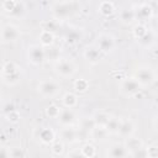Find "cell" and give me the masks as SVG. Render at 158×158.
<instances>
[{
	"mask_svg": "<svg viewBox=\"0 0 158 158\" xmlns=\"http://www.w3.org/2000/svg\"><path fill=\"white\" fill-rule=\"evenodd\" d=\"M102 54H110L116 48V38L109 32H101L96 36L94 43Z\"/></svg>",
	"mask_w": 158,
	"mask_h": 158,
	"instance_id": "cell-7",
	"label": "cell"
},
{
	"mask_svg": "<svg viewBox=\"0 0 158 158\" xmlns=\"http://www.w3.org/2000/svg\"><path fill=\"white\" fill-rule=\"evenodd\" d=\"M111 114L110 112H107V111H105V110H98V111H95L94 114H93V120H94V122H95V125L96 126H102V127H105L106 125H107V122L110 121V118H111Z\"/></svg>",
	"mask_w": 158,
	"mask_h": 158,
	"instance_id": "cell-26",
	"label": "cell"
},
{
	"mask_svg": "<svg viewBox=\"0 0 158 158\" xmlns=\"http://www.w3.org/2000/svg\"><path fill=\"white\" fill-rule=\"evenodd\" d=\"M65 158H85L80 149H72L65 154Z\"/></svg>",
	"mask_w": 158,
	"mask_h": 158,
	"instance_id": "cell-37",
	"label": "cell"
},
{
	"mask_svg": "<svg viewBox=\"0 0 158 158\" xmlns=\"http://www.w3.org/2000/svg\"><path fill=\"white\" fill-rule=\"evenodd\" d=\"M131 157H132V158H148V153H147L146 146H144L143 148H141L139 151H137L136 153L131 154Z\"/></svg>",
	"mask_w": 158,
	"mask_h": 158,
	"instance_id": "cell-38",
	"label": "cell"
},
{
	"mask_svg": "<svg viewBox=\"0 0 158 158\" xmlns=\"http://www.w3.org/2000/svg\"><path fill=\"white\" fill-rule=\"evenodd\" d=\"M53 70L54 73L63 79H70L73 78L77 72H78V65L75 64V62L70 58H65V57H60L54 64H53Z\"/></svg>",
	"mask_w": 158,
	"mask_h": 158,
	"instance_id": "cell-4",
	"label": "cell"
},
{
	"mask_svg": "<svg viewBox=\"0 0 158 158\" xmlns=\"http://www.w3.org/2000/svg\"><path fill=\"white\" fill-rule=\"evenodd\" d=\"M142 90H143V88L136 80V78L133 75H131V77H123L118 81V91L125 98L131 99V98L138 95Z\"/></svg>",
	"mask_w": 158,
	"mask_h": 158,
	"instance_id": "cell-6",
	"label": "cell"
},
{
	"mask_svg": "<svg viewBox=\"0 0 158 158\" xmlns=\"http://www.w3.org/2000/svg\"><path fill=\"white\" fill-rule=\"evenodd\" d=\"M51 16L54 21H65L80 11V2L78 1H54L49 6Z\"/></svg>",
	"mask_w": 158,
	"mask_h": 158,
	"instance_id": "cell-1",
	"label": "cell"
},
{
	"mask_svg": "<svg viewBox=\"0 0 158 158\" xmlns=\"http://www.w3.org/2000/svg\"><path fill=\"white\" fill-rule=\"evenodd\" d=\"M154 75H156V81H158V67L154 69Z\"/></svg>",
	"mask_w": 158,
	"mask_h": 158,
	"instance_id": "cell-40",
	"label": "cell"
},
{
	"mask_svg": "<svg viewBox=\"0 0 158 158\" xmlns=\"http://www.w3.org/2000/svg\"><path fill=\"white\" fill-rule=\"evenodd\" d=\"M123 144H125V147H126V149H127L130 156L136 153L137 151H139L141 148L144 147V142L142 141V138L136 137V136H132L130 138L123 139Z\"/></svg>",
	"mask_w": 158,
	"mask_h": 158,
	"instance_id": "cell-21",
	"label": "cell"
},
{
	"mask_svg": "<svg viewBox=\"0 0 158 158\" xmlns=\"http://www.w3.org/2000/svg\"><path fill=\"white\" fill-rule=\"evenodd\" d=\"M95 126V122L93 120V117H89V118H83L80 121V130H85L88 131V133L90 132V130Z\"/></svg>",
	"mask_w": 158,
	"mask_h": 158,
	"instance_id": "cell-33",
	"label": "cell"
},
{
	"mask_svg": "<svg viewBox=\"0 0 158 158\" xmlns=\"http://www.w3.org/2000/svg\"><path fill=\"white\" fill-rule=\"evenodd\" d=\"M133 77L136 78V80L141 84V86L144 89V88H148V86H152L156 81V75H154V69H152L151 67L148 65H141L138 67L135 73H133Z\"/></svg>",
	"mask_w": 158,
	"mask_h": 158,
	"instance_id": "cell-8",
	"label": "cell"
},
{
	"mask_svg": "<svg viewBox=\"0 0 158 158\" xmlns=\"http://www.w3.org/2000/svg\"><path fill=\"white\" fill-rule=\"evenodd\" d=\"M40 142L44 146H52L57 141V133L52 127H43L38 132Z\"/></svg>",
	"mask_w": 158,
	"mask_h": 158,
	"instance_id": "cell-18",
	"label": "cell"
},
{
	"mask_svg": "<svg viewBox=\"0 0 158 158\" xmlns=\"http://www.w3.org/2000/svg\"><path fill=\"white\" fill-rule=\"evenodd\" d=\"M4 116H5L6 121H9L10 123H17V122L20 121V114H19L17 110H14V111H11V112L4 115Z\"/></svg>",
	"mask_w": 158,
	"mask_h": 158,
	"instance_id": "cell-34",
	"label": "cell"
},
{
	"mask_svg": "<svg viewBox=\"0 0 158 158\" xmlns=\"http://www.w3.org/2000/svg\"><path fill=\"white\" fill-rule=\"evenodd\" d=\"M89 86H90V83L85 78H79L73 81V89H74V93H77V94L86 93L89 90Z\"/></svg>",
	"mask_w": 158,
	"mask_h": 158,
	"instance_id": "cell-27",
	"label": "cell"
},
{
	"mask_svg": "<svg viewBox=\"0 0 158 158\" xmlns=\"http://www.w3.org/2000/svg\"><path fill=\"white\" fill-rule=\"evenodd\" d=\"M78 102H79V98L78 94L74 91H67L62 95V106L64 109L73 110L78 106Z\"/></svg>",
	"mask_w": 158,
	"mask_h": 158,
	"instance_id": "cell-22",
	"label": "cell"
},
{
	"mask_svg": "<svg viewBox=\"0 0 158 158\" xmlns=\"http://www.w3.org/2000/svg\"><path fill=\"white\" fill-rule=\"evenodd\" d=\"M136 130H137V125L132 118L121 117V123H120V127H118V131H117V136L120 138L126 139V138H130V137L135 136Z\"/></svg>",
	"mask_w": 158,
	"mask_h": 158,
	"instance_id": "cell-12",
	"label": "cell"
},
{
	"mask_svg": "<svg viewBox=\"0 0 158 158\" xmlns=\"http://www.w3.org/2000/svg\"><path fill=\"white\" fill-rule=\"evenodd\" d=\"M63 107H60L59 105H56V104H51L46 107V115L49 117V118H54L57 120L60 115V111H62Z\"/></svg>",
	"mask_w": 158,
	"mask_h": 158,
	"instance_id": "cell-31",
	"label": "cell"
},
{
	"mask_svg": "<svg viewBox=\"0 0 158 158\" xmlns=\"http://www.w3.org/2000/svg\"><path fill=\"white\" fill-rule=\"evenodd\" d=\"M79 149H80V152L83 153V156H84L85 158H94V157L96 156V147H95V144H93L91 142L84 143Z\"/></svg>",
	"mask_w": 158,
	"mask_h": 158,
	"instance_id": "cell-30",
	"label": "cell"
},
{
	"mask_svg": "<svg viewBox=\"0 0 158 158\" xmlns=\"http://www.w3.org/2000/svg\"><path fill=\"white\" fill-rule=\"evenodd\" d=\"M96 11L100 16L102 17H111L112 15H115L117 12L116 6L112 1H100L96 6Z\"/></svg>",
	"mask_w": 158,
	"mask_h": 158,
	"instance_id": "cell-20",
	"label": "cell"
},
{
	"mask_svg": "<svg viewBox=\"0 0 158 158\" xmlns=\"http://www.w3.org/2000/svg\"><path fill=\"white\" fill-rule=\"evenodd\" d=\"M130 154L123 144V142L111 143L107 148V158H127Z\"/></svg>",
	"mask_w": 158,
	"mask_h": 158,
	"instance_id": "cell-17",
	"label": "cell"
},
{
	"mask_svg": "<svg viewBox=\"0 0 158 158\" xmlns=\"http://www.w3.org/2000/svg\"><path fill=\"white\" fill-rule=\"evenodd\" d=\"M2 12L10 19H22L27 12V5L20 0H5L1 2Z\"/></svg>",
	"mask_w": 158,
	"mask_h": 158,
	"instance_id": "cell-5",
	"label": "cell"
},
{
	"mask_svg": "<svg viewBox=\"0 0 158 158\" xmlns=\"http://www.w3.org/2000/svg\"><path fill=\"white\" fill-rule=\"evenodd\" d=\"M147 148V153H148V158H152V157H157L158 156V144H151Z\"/></svg>",
	"mask_w": 158,
	"mask_h": 158,
	"instance_id": "cell-36",
	"label": "cell"
},
{
	"mask_svg": "<svg viewBox=\"0 0 158 158\" xmlns=\"http://www.w3.org/2000/svg\"><path fill=\"white\" fill-rule=\"evenodd\" d=\"M20 37H21V31L16 25H14L11 22H7V23H4L1 26L0 40H1L2 44L14 43V42L19 41Z\"/></svg>",
	"mask_w": 158,
	"mask_h": 158,
	"instance_id": "cell-9",
	"label": "cell"
},
{
	"mask_svg": "<svg viewBox=\"0 0 158 158\" xmlns=\"http://www.w3.org/2000/svg\"><path fill=\"white\" fill-rule=\"evenodd\" d=\"M22 79V68L14 60H5L1 67V80L7 86L19 84Z\"/></svg>",
	"mask_w": 158,
	"mask_h": 158,
	"instance_id": "cell-2",
	"label": "cell"
},
{
	"mask_svg": "<svg viewBox=\"0 0 158 158\" xmlns=\"http://www.w3.org/2000/svg\"><path fill=\"white\" fill-rule=\"evenodd\" d=\"M89 136H90V138H91L94 142L104 143V142H106V141L109 139V137H110L111 135L107 132V130H106L105 127H102V126H96V125H95V126L90 130Z\"/></svg>",
	"mask_w": 158,
	"mask_h": 158,
	"instance_id": "cell-19",
	"label": "cell"
},
{
	"mask_svg": "<svg viewBox=\"0 0 158 158\" xmlns=\"http://www.w3.org/2000/svg\"><path fill=\"white\" fill-rule=\"evenodd\" d=\"M132 7L135 10L136 21H138L139 23H146L154 15V9L148 2H138V4H135Z\"/></svg>",
	"mask_w": 158,
	"mask_h": 158,
	"instance_id": "cell-11",
	"label": "cell"
},
{
	"mask_svg": "<svg viewBox=\"0 0 158 158\" xmlns=\"http://www.w3.org/2000/svg\"><path fill=\"white\" fill-rule=\"evenodd\" d=\"M62 91V85L58 80L53 78H44L41 79L37 84V93L46 99H54Z\"/></svg>",
	"mask_w": 158,
	"mask_h": 158,
	"instance_id": "cell-3",
	"label": "cell"
},
{
	"mask_svg": "<svg viewBox=\"0 0 158 158\" xmlns=\"http://www.w3.org/2000/svg\"><path fill=\"white\" fill-rule=\"evenodd\" d=\"M84 38V31L80 27H72L64 35V42L69 46L79 44Z\"/></svg>",
	"mask_w": 158,
	"mask_h": 158,
	"instance_id": "cell-16",
	"label": "cell"
},
{
	"mask_svg": "<svg viewBox=\"0 0 158 158\" xmlns=\"http://www.w3.org/2000/svg\"><path fill=\"white\" fill-rule=\"evenodd\" d=\"M152 158H158V156H157V157H152Z\"/></svg>",
	"mask_w": 158,
	"mask_h": 158,
	"instance_id": "cell-42",
	"label": "cell"
},
{
	"mask_svg": "<svg viewBox=\"0 0 158 158\" xmlns=\"http://www.w3.org/2000/svg\"><path fill=\"white\" fill-rule=\"evenodd\" d=\"M149 27L146 25V23H136L133 27H132V36L136 41H138L139 38H142L147 32H148Z\"/></svg>",
	"mask_w": 158,
	"mask_h": 158,
	"instance_id": "cell-28",
	"label": "cell"
},
{
	"mask_svg": "<svg viewBox=\"0 0 158 158\" xmlns=\"http://www.w3.org/2000/svg\"><path fill=\"white\" fill-rule=\"evenodd\" d=\"M59 139L64 144H74L79 141V131L73 127H62L58 132Z\"/></svg>",
	"mask_w": 158,
	"mask_h": 158,
	"instance_id": "cell-13",
	"label": "cell"
},
{
	"mask_svg": "<svg viewBox=\"0 0 158 158\" xmlns=\"http://www.w3.org/2000/svg\"><path fill=\"white\" fill-rule=\"evenodd\" d=\"M156 40H157V33L153 28H149L148 32L137 41L138 46L142 47V48H151L154 43H156Z\"/></svg>",
	"mask_w": 158,
	"mask_h": 158,
	"instance_id": "cell-25",
	"label": "cell"
},
{
	"mask_svg": "<svg viewBox=\"0 0 158 158\" xmlns=\"http://www.w3.org/2000/svg\"><path fill=\"white\" fill-rule=\"evenodd\" d=\"M157 4H158V2H157Z\"/></svg>",
	"mask_w": 158,
	"mask_h": 158,
	"instance_id": "cell-43",
	"label": "cell"
},
{
	"mask_svg": "<svg viewBox=\"0 0 158 158\" xmlns=\"http://www.w3.org/2000/svg\"><path fill=\"white\" fill-rule=\"evenodd\" d=\"M12 158H23V156L22 154H14L12 153Z\"/></svg>",
	"mask_w": 158,
	"mask_h": 158,
	"instance_id": "cell-41",
	"label": "cell"
},
{
	"mask_svg": "<svg viewBox=\"0 0 158 158\" xmlns=\"http://www.w3.org/2000/svg\"><path fill=\"white\" fill-rule=\"evenodd\" d=\"M64 147H65V144H64L60 139H57V141L51 146V152H52L53 156L59 157V156H62V154L64 153Z\"/></svg>",
	"mask_w": 158,
	"mask_h": 158,
	"instance_id": "cell-32",
	"label": "cell"
},
{
	"mask_svg": "<svg viewBox=\"0 0 158 158\" xmlns=\"http://www.w3.org/2000/svg\"><path fill=\"white\" fill-rule=\"evenodd\" d=\"M117 17L120 20V22H122L123 25H132L136 21V15H135V10L133 7H125L122 10H120L117 12Z\"/></svg>",
	"mask_w": 158,
	"mask_h": 158,
	"instance_id": "cell-23",
	"label": "cell"
},
{
	"mask_svg": "<svg viewBox=\"0 0 158 158\" xmlns=\"http://www.w3.org/2000/svg\"><path fill=\"white\" fill-rule=\"evenodd\" d=\"M0 158H12V149L6 144H2L0 149Z\"/></svg>",
	"mask_w": 158,
	"mask_h": 158,
	"instance_id": "cell-35",
	"label": "cell"
},
{
	"mask_svg": "<svg viewBox=\"0 0 158 158\" xmlns=\"http://www.w3.org/2000/svg\"><path fill=\"white\" fill-rule=\"evenodd\" d=\"M27 60H28L30 64H32L35 67L42 65L47 60L46 48H43L40 43L28 46V48H27Z\"/></svg>",
	"mask_w": 158,
	"mask_h": 158,
	"instance_id": "cell-10",
	"label": "cell"
},
{
	"mask_svg": "<svg viewBox=\"0 0 158 158\" xmlns=\"http://www.w3.org/2000/svg\"><path fill=\"white\" fill-rule=\"evenodd\" d=\"M54 33L51 32V31H46V30H41L40 31V35H38V41H40V44L43 47V48H49V47H53L54 44Z\"/></svg>",
	"mask_w": 158,
	"mask_h": 158,
	"instance_id": "cell-24",
	"label": "cell"
},
{
	"mask_svg": "<svg viewBox=\"0 0 158 158\" xmlns=\"http://www.w3.org/2000/svg\"><path fill=\"white\" fill-rule=\"evenodd\" d=\"M152 127H153L154 132H156V133H158V114H157V115H154V116H153V118H152Z\"/></svg>",
	"mask_w": 158,
	"mask_h": 158,
	"instance_id": "cell-39",
	"label": "cell"
},
{
	"mask_svg": "<svg viewBox=\"0 0 158 158\" xmlns=\"http://www.w3.org/2000/svg\"><path fill=\"white\" fill-rule=\"evenodd\" d=\"M83 57H84V59H85L89 64L95 65V64H98V63L100 62V59H101V57H102V53H101L100 49L93 43V44L86 46V47L83 49Z\"/></svg>",
	"mask_w": 158,
	"mask_h": 158,
	"instance_id": "cell-14",
	"label": "cell"
},
{
	"mask_svg": "<svg viewBox=\"0 0 158 158\" xmlns=\"http://www.w3.org/2000/svg\"><path fill=\"white\" fill-rule=\"evenodd\" d=\"M120 123H121V117H117V116H111L110 121L107 122V125L105 126V128L107 130V132L110 135H117V131H118V127H120Z\"/></svg>",
	"mask_w": 158,
	"mask_h": 158,
	"instance_id": "cell-29",
	"label": "cell"
},
{
	"mask_svg": "<svg viewBox=\"0 0 158 158\" xmlns=\"http://www.w3.org/2000/svg\"><path fill=\"white\" fill-rule=\"evenodd\" d=\"M57 122L60 127H73L77 122V115H75L74 110L63 107L59 117L57 118Z\"/></svg>",
	"mask_w": 158,
	"mask_h": 158,
	"instance_id": "cell-15",
	"label": "cell"
}]
</instances>
